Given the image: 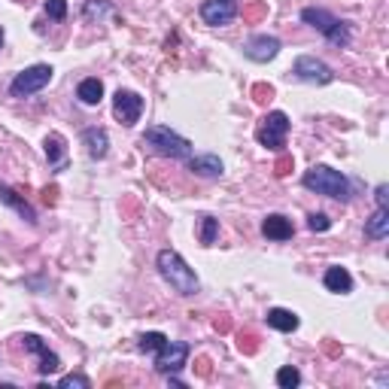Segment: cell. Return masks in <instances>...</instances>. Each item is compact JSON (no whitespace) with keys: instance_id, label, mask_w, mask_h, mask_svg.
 Here are the masks:
<instances>
[{"instance_id":"5bb4252c","label":"cell","mask_w":389,"mask_h":389,"mask_svg":"<svg viewBox=\"0 0 389 389\" xmlns=\"http://www.w3.org/2000/svg\"><path fill=\"white\" fill-rule=\"evenodd\" d=\"M82 143H86V152L92 155L95 161L106 159V152H110V137H106L104 128H86L82 131Z\"/></svg>"},{"instance_id":"7402d4cb","label":"cell","mask_w":389,"mask_h":389,"mask_svg":"<svg viewBox=\"0 0 389 389\" xmlns=\"http://www.w3.org/2000/svg\"><path fill=\"white\" fill-rule=\"evenodd\" d=\"M216 235H219V219L204 216V219H201V231H198L201 244H204V246H213V244H216Z\"/></svg>"},{"instance_id":"9a60e30c","label":"cell","mask_w":389,"mask_h":389,"mask_svg":"<svg viewBox=\"0 0 389 389\" xmlns=\"http://www.w3.org/2000/svg\"><path fill=\"white\" fill-rule=\"evenodd\" d=\"M262 235L268 237V241H289V237L295 235V228L286 216L271 213V216H264V222H262Z\"/></svg>"},{"instance_id":"d4e9b609","label":"cell","mask_w":389,"mask_h":389,"mask_svg":"<svg viewBox=\"0 0 389 389\" xmlns=\"http://www.w3.org/2000/svg\"><path fill=\"white\" fill-rule=\"evenodd\" d=\"M58 386L61 389H92V380L82 377V374H68V377L58 380Z\"/></svg>"},{"instance_id":"4316f807","label":"cell","mask_w":389,"mask_h":389,"mask_svg":"<svg viewBox=\"0 0 389 389\" xmlns=\"http://www.w3.org/2000/svg\"><path fill=\"white\" fill-rule=\"evenodd\" d=\"M46 15L55 22H61L68 15V0H46Z\"/></svg>"},{"instance_id":"cb8c5ba5","label":"cell","mask_w":389,"mask_h":389,"mask_svg":"<svg viewBox=\"0 0 389 389\" xmlns=\"http://www.w3.org/2000/svg\"><path fill=\"white\" fill-rule=\"evenodd\" d=\"M164 341H168V338H164L161 332H146V335H140V350L143 353H159L164 347Z\"/></svg>"},{"instance_id":"e0dca14e","label":"cell","mask_w":389,"mask_h":389,"mask_svg":"<svg viewBox=\"0 0 389 389\" xmlns=\"http://www.w3.org/2000/svg\"><path fill=\"white\" fill-rule=\"evenodd\" d=\"M322 283H326L328 292H338V295L353 292V277L347 268H341V264H332V268L326 271V277H322Z\"/></svg>"},{"instance_id":"7c38bea8","label":"cell","mask_w":389,"mask_h":389,"mask_svg":"<svg viewBox=\"0 0 389 389\" xmlns=\"http://www.w3.org/2000/svg\"><path fill=\"white\" fill-rule=\"evenodd\" d=\"M22 344H24V350H28V353L40 356V365H37L40 374H55V371L61 368V359H58L55 353H49V347L43 344V338H40V335H24Z\"/></svg>"},{"instance_id":"603a6c76","label":"cell","mask_w":389,"mask_h":389,"mask_svg":"<svg viewBox=\"0 0 389 389\" xmlns=\"http://www.w3.org/2000/svg\"><path fill=\"white\" fill-rule=\"evenodd\" d=\"M298 383H301V371L292 368V365H283L277 371V386H283V389H295Z\"/></svg>"},{"instance_id":"f1b7e54d","label":"cell","mask_w":389,"mask_h":389,"mask_svg":"<svg viewBox=\"0 0 389 389\" xmlns=\"http://www.w3.org/2000/svg\"><path fill=\"white\" fill-rule=\"evenodd\" d=\"M374 198H377V207L389 210V186H386V183H380V186L374 189Z\"/></svg>"},{"instance_id":"7a4b0ae2","label":"cell","mask_w":389,"mask_h":389,"mask_svg":"<svg viewBox=\"0 0 389 389\" xmlns=\"http://www.w3.org/2000/svg\"><path fill=\"white\" fill-rule=\"evenodd\" d=\"M304 189L317 195H326V198H335V201H350V183L341 170L328 168V164H313V168L301 177Z\"/></svg>"},{"instance_id":"f546056e","label":"cell","mask_w":389,"mask_h":389,"mask_svg":"<svg viewBox=\"0 0 389 389\" xmlns=\"http://www.w3.org/2000/svg\"><path fill=\"white\" fill-rule=\"evenodd\" d=\"M0 46H3V28H0Z\"/></svg>"},{"instance_id":"52a82bcc","label":"cell","mask_w":389,"mask_h":389,"mask_svg":"<svg viewBox=\"0 0 389 389\" xmlns=\"http://www.w3.org/2000/svg\"><path fill=\"white\" fill-rule=\"evenodd\" d=\"M292 73L301 82H310V86H328V82L335 79L332 68H328L326 61H319V58H313V55H298L295 64H292Z\"/></svg>"},{"instance_id":"6da1fadb","label":"cell","mask_w":389,"mask_h":389,"mask_svg":"<svg viewBox=\"0 0 389 389\" xmlns=\"http://www.w3.org/2000/svg\"><path fill=\"white\" fill-rule=\"evenodd\" d=\"M155 264H159V274L168 280L170 289L177 295H195L198 289H201V283H198V277H195V271L183 262V255H180V253L161 250L159 259H155Z\"/></svg>"},{"instance_id":"30bf717a","label":"cell","mask_w":389,"mask_h":389,"mask_svg":"<svg viewBox=\"0 0 389 389\" xmlns=\"http://www.w3.org/2000/svg\"><path fill=\"white\" fill-rule=\"evenodd\" d=\"M237 15L235 0H204L201 3V19L210 28H222V24H231Z\"/></svg>"},{"instance_id":"8fae6325","label":"cell","mask_w":389,"mask_h":389,"mask_svg":"<svg viewBox=\"0 0 389 389\" xmlns=\"http://www.w3.org/2000/svg\"><path fill=\"white\" fill-rule=\"evenodd\" d=\"M244 55L250 58V61H274V58L280 55V40L277 37H268V34H255L244 43Z\"/></svg>"},{"instance_id":"9c48e42d","label":"cell","mask_w":389,"mask_h":389,"mask_svg":"<svg viewBox=\"0 0 389 389\" xmlns=\"http://www.w3.org/2000/svg\"><path fill=\"white\" fill-rule=\"evenodd\" d=\"M189 359V344L186 341H164V347L155 353V371L161 374H177Z\"/></svg>"},{"instance_id":"484cf974","label":"cell","mask_w":389,"mask_h":389,"mask_svg":"<svg viewBox=\"0 0 389 389\" xmlns=\"http://www.w3.org/2000/svg\"><path fill=\"white\" fill-rule=\"evenodd\" d=\"M106 13H113L106 0H88V3H86V19H92V22L101 19V15H106Z\"/></svg>"},{"instance_id":"5b68a950","label":"cell","mask_w":389,"mask_h":389,"mask_svg":"<svg viewBox=\"0 0 389 389\" xmlns=\"http://www.w3.org/2000/svg\"><path fill=\"white\" fill-rule=\"evenodd\" d=\"M52 68L49 64H34V68H28V70H22L19 77L13 79V86H10V95L13 97H28V95H37V92H43V88L52 82Z\"/></svg>"},{"instance_id":"ac0fdd59","label":"cell","mask_w":389,"mask_h":389,"mask_svg":"<svg viewBox=\"0 0 389 389\" xmlns=\"http://www.w3.org/2000/svg\"><path fill=\"white\" fill-rule=\"evenodd\" d=\"M268 326L271 328H277V332H295L298 326H301V319H298V313L292 310H286V308H271L268 310Z\"/></svg>"},{"instance_id":"ba28073f","label":"cell","mask_w":389,"mask_h":389,"mask_svg":"<svg viewBox=\"0 0 389 389\" xmlns=\"http://www.w3.org/2000/svg\"><path fill=\"white\" fill-rule=\"evenodd\" d=\"M113 116L125 128L137 125L140 116H143V97H140L137 92H131V88H119V92L113 95Z\"/></svg>"},{"instance_id":"ffe728a7","label":"cell","mask_w":389,"mask_h":389,"mask_svg":"<svg viewBox=\"0 0 389 389\" xmlns=\"http://www.w3.org/2000/svg\"><path fill=\"white\" fill-rule=\"evenodd\" d=\"M386 235H389V210L377 207V210L371 213V219H365V237H371V241H383Z\"/></svg>"},{"instance_id":"8992f818","label":"cell","mask_w":389,"mask_h":389,"mask_svg":"<svg viewBox=\"0 0 389 389\" xmlns=\"http://www.w3.org/2000/svg\"><path fill=\"white\" fill-rule=\"evenodd\" d=\"M286 134H289V116L274 110V113H268L262 119L259 131H255V140H259L264 149H274L277 152V149L286 146Z\"/></svg>"},{"instance_id":"2e32d148","label":"cell","mask_w":389,"mask_h":389,"mask_svg":"<svg viewBox=\"0 0 389 389\" xmlns=\"http://www.w3.org/2000/svg\"><path fill=\"white\" fill-rule=\"evenodd\" d=\"M189 170L198 173V177H210V180H216V177H222L225 164H222L219 155H195V159H189Z\"/></svg>"},{"instance_id":"83f0119b","label":"cell","mask_w":389,"mask_h":389,"mask_svg":"<svg viewBox=\"0 0 389 389\" xmlns=\"http://www.w3.org/2000/svg\"><path fill=\"white\" fill-rule=\"evenodd\" d=\"M308 228L310 231H328V228H332V219H328L326 213H310V216H308Z\"/></svg>"},{"instance_id":"44dd1931","label":"cell","mask_w":389,"mask_h":389,"mask_svg":"<svg viewBox=\"0 0 389 389\" xmlns=\"http://www.w3.org/2000/svg\"><path fill=\"white\" fill-rule=\"evenodd\" d=\"M46 159H49V164H55V168L64 164V137L61 134L46 137Z\"/></svg>"},{"instance_id":"4fadbf2b","label":"cell","mask_w":389,"mask_h":389,"mask_svg":"<svg viewBox=\"0 0 389 389\" xmlns=\"http://www.w3.org/2000/svg\"><path fill=\"white\" fill-rule=\"evenodd\" d=\"M0 201H3L6 207H13V210L19 213V216H22L24 222H28V225H37V213H34V207L24 201V198H19V192H15V189H10L6 183H0Z\"/></svg>"},{"instance_id":"3957f363","label":"cell","mask_w":389,"mask_h":389,"mask_svg":"<svg viewBox=\"0 0 389 389\" xmlns=\"http://www.w3.org/2000/svg\"><path fill=\"white\" fill-rule=\"evenodd\" d=\"M143 143L146 146H152L159 155H164V159H192V140H186V137H180L177 131H170V128H164V125H149L143 131Z\"/></svg>"},{"instance_id":"d6986e66","label":"cell","mask_w":389,"mask_h":389,"mask_svg":"<svg viewBox=\"0 0 389 389\" xmlns=\"http://www.w3.org/2000/svg\"><path fill=\"white\" fill-rule=\"evenodd\" d=\"M77 97L86 106H97L104 101V82L101 79H95V77H88V79H82L79 86H77Z\"/></svg>"},{"instance_id":"277c9868","label":"cell","mask_w":389,"mask_h":389,"mask_svg":"<svg viewBox=\"0 0 389 389\" xmlns=\"http://www.w3.org/2000/svg\"><path fill=\"white\" fill-rule=\"evenodd\" d=\"M301 22H308L310 28H317L319 34H326V40L332 46H350V24L335 19L328 10H317V6H308V10H301Z\"/></svg>"}]
</instances>
